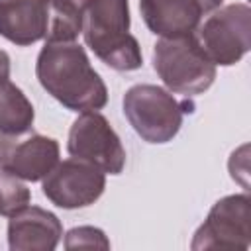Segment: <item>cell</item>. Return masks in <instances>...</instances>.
I'll return each mask as SVG.
<instances>
[{"instance_id": "277c9868", "label": "cell", "mask_w": 251, "mask_h": 251, "mask_svg": "<svg viewBox=\"0 0 251 251\" xmlns=\"http://www.w3.org/2000/svg\"><path fill=\"white\" fill-rule=\"evenodd\" d=\"M153 69L171 92L196 96L216 80V65L202 51L194 33L161 37L153 45Z\"/></svg>"}, {"instance_id": "5bb4252c", "label": "cell", "mask_w": 251, "mask_h": 251, "mask_svg": "<svg viewBox=\"0 0 251 251\" xmlns=\"http://www.w3.org/2000/svg\"><path fill=\"white\" fill-rule=\"evenodd\" d=\"M51 18L45 41H76L88 0H49Z\"/></svg>"}, {"instance_id": "7c38bea8", "label": "cell", "mask_w": 251, "mask_h": 251, "mask_svg": "<svg viewBox=\"0 0 251 251\" xmlns=\"http://www.w3.org/2000/svg\"><path fill=\"white\" fill-rule=\"evenodd\" d=\"M49 0H0V35L25 47L45 39L49 29Z\"/></svg>"}, {"instance_id": "3957f363", "label": "cell", "mask_w": 251, "mask_h": 251, "mask_svg": "<svg viewBox=\"0 0 251 251\" xmlns=\"http://www.w3.org/2000/svg\"><path fill=\"white\" fill-rule=\"evenodd\" d=\"M124 114L133 131L147 143H169L182 126V116L194 112L190 100L178 102L157 84H133L126 90Z\"/></svg>"}, {"instance_id": "5b68a950", "label": "cell", "mask_w": 251, "mask_h": 251, "mask_svg": "<svg viewBox=\"0 0 251 251\" xmlns=\"http://www.w3.org/2000/svg\"><path fill=\"white\" fill-rule=\"evenodd\" d=\"M214 65L231 67L251 49V8L243 2L218 8L194 31Z\"/></svg>"}, {"instance_id": "30bf717a", "label": "cell", "mask_w": 251, "mask_h": 251, "mask_svg": "<svg viewBox=\"0 0 251 251\" xmlns=\"http://www.w3.org/2000/svg\"><path fill=\"white\" fill-rule=\"evenodd\" d=\"M59 163V143L53 137L31 133L25 139H0V165L22 180H43Z\"/></svg>"}, {"instance_id": "7a4b0ae2", "label": "cell", "mask_w": 251, "mask_h": 251, "mask_svg": "<svg viewBox=\"0 0 251 251\" xmlns=\"http://www.w3.org/2000/svg\"><path fill=\"white\" fill-rule=\"evenodd\" d=\"M127 0H88L82 20L84 43L110 69L127 73L143 65L139 41L129 33Z\"/></svg>"}, {"instance_id": "8fae6325", "label": "cell", "mask_w": 251, "mask_h": 251, "mask_svg": "<svg viewBox=\"0 0 251 251\" xmlns=\"http://www.w3.org/2000/svg\"><path fill=\"white\" fill-rule=\"evenodd\" d=\"M63 237L61 220L39 206H25L8 222V247L12 251H53Z\"/></svg>"}, {"instance_id": "8992f818", "label": "cell", "mask_w": 251, "mask_h": 251, "mask_svg": "<svg viewBox=\"0 0 251 251\" xmlns=\"http://www.w3.org/2000/svg\"><path fill=\"white\" fill-rule=\"evenodd\" d=\"M67 151L71 157L86 161L110 175H120L126 167V149L122 139L98 110L80 112L73 122Z\"/></svg>"}, {"instance_id": "e0dca14e", "label": "cell", "mask_w": 251, "mask_h": 251, "mask_svg": "<svg viewBox=\"0 0 251 251\" xmlns=\"http://www.w3.org/2000/svg\"><path fill=\"white\" fill-rule=\"evenodd\" d=\"M0 78H10V55L0 49Z\"/></svg>"}, {"instance_id": "6da1fadb", "label": "cell", "mask_w": 251, "mask_h": 251, "mask_svg": "<svg viewBox=\"0 0 251 251\" xmlns=\"http://www.w3.org/2000/svg\"><path fill=\"white\" fill-rule=\"evenodd\" d=\"M35 75L43 90L67 110L88 112L108 104V88L76 41H45L37 55Z\"/></svg>"}, {"instance_id": "ba28073f", "label": "cell", "mask_w": 251, "mask_h": 251, "mask_svg": "<svg viewBox=\"0 0 251 251\" xmlns=\"http://www.w3.org/2000/svg\"><path fill=\"white\" fill-rule=\"evenodd\" d=\"M104 188L106 173L75 157L57 163L41 184L45 198L63 210H76L94 204Z\"/></svg>"}, {"instance_id": "4fadbf2b", "label": "cell", "mask_w": 251, "mask_h": 251, "mask_svg": "<svg viewBox=\"0 0 251 251\" xmlns=\"http://www.w3.org/2000/svg\"><path fill=\"white\" fill-rule=\"evenodd\" d=\"M35 120L33 104L10 78H0V135L20 137L31 131Z\"/></svg>"}, {"instance_id": "9a60e30c", "label": "cell", "mask_w": 251, "mask_h": 251, "mask_svg": "<svg viewBox=\"0 0 251 251\" xmlns=\"http://www.w3.org/2000/svg\"><path fill=\"white\" fill-rule=\"evenodd\" d=\"M31 200V192L25 182L0 165V216H14L25 208Z\"/></svg>"}, {"instance_id": "2e32d148", "label": "cell", "mask_w": 251, "mask_h": 251, "mask_svg": "<svg viewBox=\"0 0 251 251\" xmlns=\"http://www.w3.org/2000/svg\"><path fill=\"white\" fill-rule=\"evenodd\" d=\"M65 249H110V239L100 227L78 226L67 231Z\"/></svg>"}, {"instance_id": "52a82bcc", "label": "cell", "mask_w": 251, "mask_h": 251, "mask_svg": "<svg viewBox=\"0 0 251 251\" xmlns=\"http://www.w3.org/2000/svg\"><path fill=\"white\" fill-rule=\"evenodd\" d=\"M251 198L229 194L220 198L194 231L190 249H249L251 245Z\"/></svg>"}, {"instance_id": "9c48e42d", "label": "cell", "mask_w": 251, "mask_h": 251, "mask_svg": "<svg viewBox=\"0 0 251 251\" xmlns=\"http://www.w3.org/2000/svg\"><path fill=\"white\" fill-rule=\"evenodd\" d=\"M224 0H139V12L149 31L161 37L190 35L202 16L218 10Z\"/></svg>"}]
</instances>
